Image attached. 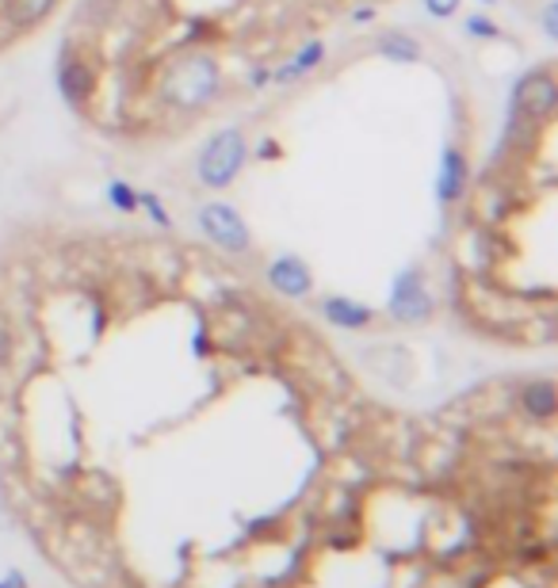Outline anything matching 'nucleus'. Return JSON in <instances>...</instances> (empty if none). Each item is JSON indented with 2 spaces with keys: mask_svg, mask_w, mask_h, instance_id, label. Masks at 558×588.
I'll return each mask as SVG.
<instances>
[{
  "mask_svg": "<svg viewBox=\"0 0 558 588\" xmlns=\"http://www.w3.org/2000/svg\"><path fill=\"white\" fill-rule=\"evenodd\" d=\"M459 0H425V12L436 15V20H448V15H456Z\"/></svg>",
  "mask_w": 558,
  "mask_h": 588,
  "instance_id": "nucleus-17",
  "label": "nucleus"
},
{
  "mask_svg": "<svg viewBox=\"0 0 558 588\" xmlns=\"http://www.w3.org/2000/svg\"><path fill=\"white\" fill-rule=\"evenodd\" d=\"M555 103H558L555 74L551 69H532V74L516 80L509 111L524 119H536V123H547V119H555Z\"/></svg>",
  "mask_w": 558,
  "mask_h": 588,
  "instance_id": "nucleus-4",
  "label": "nucleus"
},
{
  "mask_svg": "<svg viewBox=\"0 0 558 588\" xmlns=\"http://www.w3.org/2000/svg\"><path fill=\"white\" fill-rule=\"evenodd\" d=\"M470 191V160L459 146H448L440 153V184H436V196L444 207L459 203Z\"/></svg>",
  "mask_w": 558,
  "mask_h": 588,
  "instance_id": "nucleus-8",
  "label": "nucleus"
},
{
  "mask_svg": "<svg viewBox=\"0 0 558 588\" xmlns=\"http://www.w3.org/2000/svg\"><path fill=\"white\" fill-rule=\"evenodd\" d=\"M390 318L402 321V325H421V321L433 318L436 302L425 287V276L421 268H405L402 276L394 279V291H390Z\"/></svg>",
  "mask_w": 558,
  "mask_h": 588,
  "instance_id": "nucleus-5",
  "label": "nucleus"
},
{
  "mask_svg": "<svg viewBox=\"0 0 558 588\" xmlns=\"http://www.w3.org/2000/svg\"><path fill=\"white\" fill-rule=\"evenodd\" d=\"M108 199L119 207V211H134V207H138V191H134V188H126L123 180L108 184Z\"/></svg>",
  "mask_w": 558,
  "mask_h": 588,
  "instance_id": "nucleus-15",
  "label": "nucleus"
},
{
  "mask_svg": "<svg viewBox=\"0 0 558 588\" xmlns=\"http://www.w3.org/2000/svg\"><path fill=\"white\" fill-rule=\"evenodd\" d=\"M368 4H375V0H368Z\"/></svg>",
  "mask_w": 558,
  "mask_h": 588,
  "instance_id": "nucleus-20",
  "label": "nucleus"
},
{
  "mask_svg": "<svg viewBox=\"0 0 558 588\" xmlns=\"http://www.w3.org/2000/svg\"><path fill=\"white\" fill-rule=\"evenodd\" d=\"M199 230L226 253H249V225L230 203H207L199 207Z\"/></svg>",
  "mask_w": 558,
  "mask_h": 588,
  "instance_id": "nucleus-6",
  "label": "nucleus"
},
{
  "mask_svg": "<svg viewBox=\"0 0 558 588\" xmlns=\"http://www.w3.org/2000/svg\"><path fill=\"white\" fill-rule=\"evenodd\" d=\"M62 0H0V27L12 38L35 31L38 23H46L58 12Z\"/></svg>",
  "mask_w": 558,
  "mask_h": 588,
  "instance_id": "nucleus-7",
  "label": "nucleus"
},
{
  "mask_svg": "<svg viewBox=\"0 0 558 588\" xmlns=\"http://www.w3.org/2000/svg\"><path fill=\"white\" fill-rule=\"evenodd\" d=\"M15 364V329L12 321L0 313V370H8Z\"/></svg>",
  "mask_w": 558,
  "mask_h": 588,
  "instance_id": "nucleus-14",
  "label": "nucleus"
},
{
  "mask_svg": "<svg viewBox=\"0 0 558 588\" xmlns=\"http://www.w3.org/2000/svg\"><path fill=\"white\" fill-rule=\"evenodd\" d=\"M375 51L387 54L390 62H413L421 54L417 38H410L405 31H382L379 38H375Z\"/></svg>",
  "mask_w": 558,
  "mask_h": 588,
  "instance_id": "nucleus-13",
  "label": "nucleus"
},
{
  "mask_svg": "<svg viewBox=\"0 0 558 588\" xmlns=\"http://www.w3.org/2000/svg\"><path fill=\"white\" fill-rule=\"evenodd\" d=\"M464 27H467V35H475V38H501V27H493L486 15H470Z\"/></svg>",
  "mask_w": 558,
  "mask_h": 588,
  "instance_id": "nucleus-16",
  "label": "nucleus"
},
{
  "mask_svg": "<svg viewBox=\"0 0 558 588\" xmlns=\"http://www.w3.org/2000/svg\"><path fill=\"white\" fill-rule=\"evenodd\" d=\"M0 588H27V581H23V574H20V569H12V574H4V577H0Z\"/></svg>",
  "mask_w": 558,
  "mask_h": 588,
  "instance_id": "nucleus-18",
  "label": "nucleus"
},
{
  "mask_svg": "<svg viewBox=\"0 0 558 588\" xmlns=\"http://www.w3.org/2000/svg\"><path fill=\"white\" fill-rule=\"evenodd\" d=\"M96 85H100V69L92 66L89 54H81L77 46H62V58H58V88L66 96V103L81 115L92 111L96 100Z\"/></svg>",
  "mask_w": 558,
  "mask_h": 588,
  "instance_id": "nucleus-3",
  "label": "nucleus"
},
{
  "mask_svg": "<svg viewBox=\"0 0 558 588\" xmlns=\"http://www.w3.org/2000/svg\"><path fill=\"white\" fill-rule=\"evenodd\" d=\"M245 153H249L245 134L237 131V126H222V131L199 149V160H196L199 184H203V188H226V184H234L245 165Z\"/></svg>",
  "mask_w": 558,
  "mask_h": 588,
  "instance_id": "nucleus-2",
  "label": "nucleus"
},
{
  "mask_svg": "<svg viewBox=\"0 0 558 588\" xmlns=\"http://www.w3.org/2000/svg\"><path fill=\"white\" fill-rule=\"evenodd\" d=\"M521 409L532 417V421H551L555 409H558V393L551 378H536V382H524L521 390Z\"/></svg>",
  "mask_w": 558,
  "mask_h": 588,
  "instance_id": "nucleus-11",
  "label": "nucleus"
},
{
  "mask_svg": "<svg viewBox=\"0 0 558 588\" xmlns=\"http://www.w3.org/2000/svg\"><path fill=\"white\" fill-rule=\"evenodd\" d=\"M226 92V66L211 51H177L161 58L146 77L142 100H154V115H203Z\"/></svg>",
  "mask_w": 558,
  "mask_h": 588,
  "instance_id": "nucleus-1",
  "label": "nucleus"
},
{
  "mask_svg": "<svg viewBox=\"0 0 558 588\" xmlns=\"http://www.w3.org/2000/svg\"><path fill=\"white\" fill-rule=\"evenodd\" d=\"M482 4H493V0H482Z\"/></svg>",
  "mask_w": 558,
  "mask_h": 588,
  "instance_id": "nucleus-19",
  "label": "nucleus"
},
{
  "mask_svg": "<svg viewBox=\"0 0 558 588\" xmlns=\"http://www.w3.org/2000/svg\"><path fill=\"white\" fill-rule=\"evenodd\" d=\"M322 62H325V46L317 43V38H310L299 54H291V62H287V66L272 69V80H276V85H287V80H294V77H306L310 69H317Z\"/></svg>",
  "mask_w": 558,
  "mask_h": 588,
  "instance_id": "nucleus-12",
  "label": "nucleus"
},
{
  "mask_svg": "<svg viewBox=\"0 0 558 588\" xmlns=\"http://www.w3.org/2000/svg\"><path fill=\"white\" fill-rule=\"evenodd\" d=\"M268 284L283 298H306L314 291V276H310V268L299 256H276V260L268 264Z\"/></svg>",
  "mask_w": 558,
  "mask_h": 588,
  "instance_id": "nucleus-9",
  "label": "nucleus"
},
{
  "mask_svg": "<svg viewBox=\"0 0 558 588\" xmlns=\"http://www.w3.org/2000/svg\"><path fill=\"white\" fill-rule=\"evenodd\" d=\"M322 318L330 321V325L337 329H368L375 321V310H368V306L353 302V298H322Z\"/></svg>",
  "mask_w": 558,
  "mask_h": 588,
  "instance_id": "nucleus-10",
  "label": "nucleus"
}]
</instances>
